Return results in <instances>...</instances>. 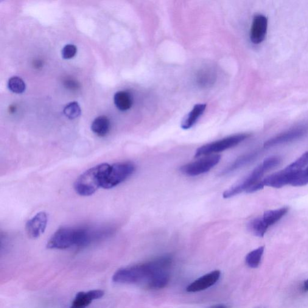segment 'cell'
<instances>
[{
  "instance_id": "obj_12",
  "label": "cell",
  "mask_w": 308,
  "mask_h": 308,
  "mask_svg": "<svg viewBox=\"0 0 308 308\" xmlns=\"http://www.w3.org/2000/svg\"><path fill=\"white\" fill-rule=\"evenodd\" d=\"M307 129L305 127H297L274 137L264 144L265 148H270L278 145L285 144L299 139L306 133Z\"/></svg>"
},
{
  "instance_id": "obj_16",
  "label": "cell",
  "mask_w": 308,
  "mask_h": 308,
  "mask_svg": "<svg viewBox=\"0 0 308 308\" xmlns=\"http://www.w3.org/2000/svg\"><path fill=\"white\" fill-rule=\"evenodd\" d=\"M111 124L107 117L101 116L95 119L91 125V130L93 133L99 137L107 136L110 132Z\"/></svg>"
},
{
  "instance_id": "obj_7",
  "label": "cell",
  "mask_w": 308,
  "mask_h": 308,
  "mask_svg": "<svg viewBox=\"0 0 308 308\" xmlns=\"http://www.w3.org/2000/svg\"><path fill=\"white\" fill-rule=\"evenodd\" d=\"M78 246L77 228L62 227L57 229L50 238L47 247L50 249L63 250Z\"/></svg>"
},
{
  "instance_id": "obj_4",
  "label": "cell",
  "mask_w": 308,
  "mask_h": 308,
  "mask_svg": "<svg viewBox=\"0 0 308 308\" xmlns=\"http://www.w3.org/2000/svg\"><path fill=\"white\" fill-rule=\"evenodd\" d=\"M136 166L130 161L119 162L110 165L108 171L103 181L102 188L113 189L127 180L133 174Z\"/></svg>"
},
{
  "instance_id": "obj_20",
  "label": "cell",
  "mask_w": 308,
  "mask_h": 308,
  "mask_svg": "<svg viewBox=\"0 0 308 308\" xmlns=\"http://www.w3.org/2000/svg\"><path fill=\"white\" fill-rule=\"evenodd\" d=\"M308 164V152L305 153L301 156L294 161L285 168V170L289 173L295 174L301 170H303L304 167Z\"/></svg>"
},
{
  "instance_id": "obj_13",
  "label": "cell",
  "mask_w": 308,
  "mask_h": 308,
  "mask_svg": "<svg viewBox=\"0 0 308 308\" xmlns=\"http://www.w3.org/2000/svg\"><path fill=\"white\" fill-rule=\"evenodd\" d=\"M104 292L102 290H94L88 292H80L75 296L70 308H86L95 300L102 298Z\"/></svg>"
},
{
  "instance_id": "obj_1",
  "label": "cell",
  "mask_w": 308,
  "mask_h": 308,
  "mask_svg": "<svg viewBox=\"0 0 308 308\" xmlns=\"http://www.w3.org/2000/svg\"><path fill=\"white\" fill-rule=\"evenodd\" d=\"M171 257L164 256L153 261L120 268L114 274L112 280L117 284H147L156 271L169 269L172 264Z\"/></svg>"
},
{
  "instance_id": "obj_9",
  "label": "cell",
  "mask_w": 308,
  "mask_h": 308,
  "mask_svg": "<svg viewBox=\"0 0 308 308\" xmlns=\"http://www.w3.org/2000/svg\"><path fill=\"white\" fill-rule=\"evenodd\" d=\"M48 223V216L46 212H39L28 221L26 230L28 236L32 239H38L44 233Z\"/></svg>"
},
{
  "instance_id": "obj_22",
  "label": "cell",
  "mask_w": 308,
  "mask_h": 308,
  "mask_svg": "<svg viewBox=\"0 0 308 308\" xmlns=\"http://www.w3.org/2000/svg\"><path fill=\"white\" fill-rule=\"evenodd\" d=\"M81 108L77 102H72L68 103L64 108V115L69 119H75L79 117L81 114Z\"/></svg>"
},
{
  "instance_id": "obj_23",
  "label": "cell",
  "mask_w": 308,
  "mask_h": 308,
  "mask_svg": "<svg viewBox=\"0 0 308 308\" xmlns=\"http://www.w3.org/2000/svg\"><path fill=\"white\" fill-rule=\"evenodd\" d=\"M77 49L74 45L69 44L64 47L61 54L64 59H71L77 54Z\"/></svg>"
},
{
  "instance_id": "obj_6",
  "label": "cell",
  "mask_w": 308,
  "mask_h": 308,
  "mask_svg": "<svg viewBox=\"0 0 308 308\" xmlns=\"http://www.w3.org/2000/svg\"><path fill=\"white\" fill-rule=\"evenodd\" d=\"M249 136L250 135L248 134H236V135L227 137L226 138L202 146L196 151L195 156L199 157V156L204 155H214V154L230 149L244 141L248 138Z\"/></svg>"
},
{
  "instance_id": "obj_3",
  "label": "cell",
  "mask_w": 308,
  "mask_h": 308,
  "mask_svg": "<svg viewBox=\"0 0 308 308\" xmlns=\"http://www.w3.org/2000/svg\"><path fill=\"white\" fill-rule=\"evenodd\" d=\"M280 162L281 159L278 156H273L266 158L248 176L243 178L242 180L238 181L230 188L227 189L223 193V198H231L240 194L241 193L247 191L250 187L261 181L262 176L266 172L278 166Z\"/></svg>"
},
{
  "instance_id": "obj_5",
  "label": "cell",
  "mask_w": 308,
  "mask_h": 308,
  "mask_svg": "<svg viewBox=\"0 0 308 308\" xmlns=\"http://www.w3.org/2000/svg\"><path fill=\"white\" fill-rule=\"evenodd\" d=\"M288 211L287 207L266 211L261 216L254 218L249 223V229L255 236L263 237L267 229L278 222Z\"/></svg>"
},
{
  "instance_id": "obj_25",
  "label": "cell",
  "mask_w": 308,
  "mask_h": 308,
  "mask_svg": "<svg viewBox=\"0 0 308 308\" xmlns=\"http://www.w3.org/2000/svg\"><path fill=\"white\" fill-rule=\"evenodd\" d=\"M304 290L308 291V279L304 282Z\"/></svg>"
},
{
  "instance_id": "obj_24",
  "label": "cell",
  "mask_w": 308,
  "mask_h": 308,
  "mask_svg": "<svg viewBox=\"0 0 308 308\" xmlns=\"http://www.w3.org/2000/svg\"><path fill=\"white\" fill-rule=\"evenodd\" d=\"M208 308H228L225 305L218 304L213 305V306L210 307Z\"/></svg>"
},
{
  "instance_id": "obj_15",
  "label": "cell",
  "mask_w": 308,
  "mask_h": 308,
  "mask_svg": "<svg viewBox=\"0 0 308 308\" xmlns=\"http://www.w3.org/2000/svg\"><path fill=\"white\" fill-rule=\"evenodd\" d=\"M206 107V105L205 103H198L195 105L193 110L185 117L181 123V128L184 130H189L197 122L200 117L203 115Z\"/></svg>"
},
{
  "instance_id": "obj_11",
  "label": "cell",
  "mask_w": 308,
  "mask_h": 308,
  "mask_svg": "<svg viewBox=\"0 0 308 308\" xmlns=\"http://www.w3.org/2000/svg\"><path fill=\"white\" fill-rule=\"evenodd\" d=\"M221 273L220 271H211L191 283L187 288V292L197 293L199 291L208 289L213 286L220 279Z\"/></svg>"
},
{
  "instance_id": "obj_19",
  "label": "cell",
  "mask_w": 308,
  "mask_h": 308,
  "mask_svg": "<svg viewBox=\"0 0 308 308\" xmlns=\"http://www.w3.org/2000/svg\"><path fill=\"white\" fill-rule=\"evenodd\" d=\"M264 251V248L261 246L248 254L246 257V262L249 267L255 268L258 267Z\"/></svg>"
},
{
  "instance_id": "obj_26",
  "label": "cell",
  "mask_w": 308,
  "mask_h": 308,
  "mask_svg": "<svg viewBox=\"0 0 308 308\" xmlns=\"http://www.w3.org/2000/svg\"><path fill=\"white\" fill-rule=\"evenodd\" d=\"M305 170H306V172L308 173V167L307 168V169H305Z\"/></svg>"
},
{
  "instance_id": "obj_8",
  "label": "cell",
  "mask_w": 308,
  "mask_h": 308,
  "mask_svg": "<svg viewBox=\"0 0 308 308\" xmlns=\"http://www.w3.org/2000/svg\"><path fill=\"white\" fill-rule=\"evenodd\" d=\"M221 156L217 154L207 155L198 161L185 164L180 168L184 175L189 176H198L209 171L219 163Z\"/></svg>"
},
{
  "instance_id": "obj_14",
  "label": "cell",
  "mask_w": 308,
  "mask_h": 308,
  "mask_svg": "<svg viewBox=\"0 0 308 308\" xmlns=\"http://www.w3.org/2000/svg\"><path fill=\"white\" fill-rule=\"evenodd\" d=\"M170 279L169 269L159 270L148 280L145 286L150 289H161L166 287Z\"/></svg>"
},
{
  "instance_id": "obj_18",
  "label": "cell",
  "mask_w": 308,
  "mask_h": 308,
  "mask_svg": "<svg viewBox=\"0 0 308 308\" xmlns=\"http://www.w3.org/2000/svg\"><path fill=\"white\" fill-rule=\"evenodd\" d=\"M258 153L257 151L246 154V155L238 158L236 161L233 162L230 166L227 167L222 172V175L228 174V173L234 172V170L239 169V168L245 166V165L251 163L257 156Z\"/></svg>"
},
{
  "instance_id": "obj_10",
  "label": "cell",
  "mask_w": 308,
  "mask_h": 308,
  "mask_svg": "<svg viewBox=\"0 0 308 308\" xmlns=\"http://www.w3.org/2000/svg\"><path fill=\"white\" fill-rule=\"evenodd\" d=\"M268 19L262 14H257L254 16L252 24L250 39L254 44H259L264 41L267 34Z\"/></svg>"
},
{
  "instance_id": "obj_21",
  "label": "cell",
  "mask_w": 308,
  "mask_h": 308,
  "mask_svg": "<svg viewBox=\"0 0 308 308\" xmlns=\"http://www.w3.org/2000/svg\"><path fill=\"white\" fill-rule=\"evenodd\" d=\"M9 90L15 94H22L26 91V86L23 80L19 77H13L8 82Z\"/></svg>"
},
{
  "instance_id": "obj_2",
  "label": "cell",
  "mask_w": 308,
  "mask_h": 308,
  "mask_svg": "<svg viewBox=\"0 0 308 308\" xmlns=\"http://www.w3.org/2000/svg\"><path fill=\"white\" fill-rule=\"evenodd\" d=\"M110 164L103 163L83 173L74 183V189L82 197H90L101 187L110 168Z\"/></svg>"
},
{
  "instance_id": "obj_17",
  "label": "cell",
  "mask_w": 308,
  "mask_h": 308,
  "mask_svg": "<svg viewBox=\"0 0 308 308\" xmlns=\"http://www.w3.org/2000/svg\"><path fill=\"white\" fill-rule=\"evenodd\" d=\"M114 103L120 111H127L133 105L132 95L127 91H119L114 95Z\"/></svg>"
}]
</instances>
